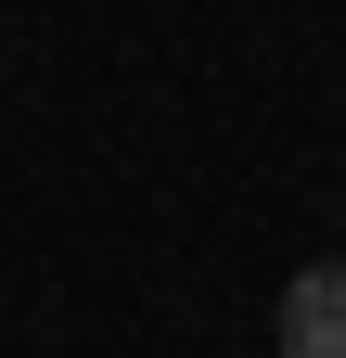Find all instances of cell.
Wrapping results in <instances>:
<instances>
[{
  "mask_svg": "<svg viewBox=\"0 0 346 358\" xmlns=\"http://www.w3.org/2000/svg\"><path fill=\"white\" fill-rule=\"evenodd\" d=\"M270 345H282V358H346V256H321V268H295V282H282Z\"/></svg>",
  "mask_w": 346,
  "mask_h": 358,
  "instance_id": "obj_1",
  "label": "cell"
}]
</instances>
